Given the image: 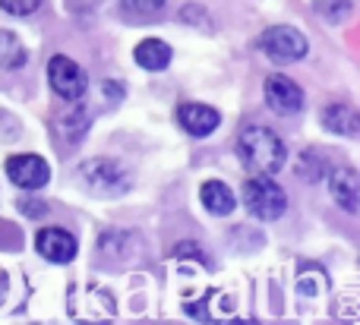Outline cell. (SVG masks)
Returning a JSON list of instances; mask_svg holds the SVG:
<instances>
[{
	"label": "cell",
	"mask_w": 360,
	"mask_h": 325,
	"mask_svg": "<svg viewBox=\"0 0 360 325\" xmlns=\"http://www.w3.org/2000/svg\"><path fill=\"white\" fill-rule=\"evenodd\" d=\"M243 206L250 208V215L259 221H275L285 215L288 199L285 190L272 180L269 174H256L243 183Z\"/></svg>",
	"instance_id": "2"
},
{
	"label": "cell",
	"mask_w": 360,
	"mask_h": 325,
	"mask_svg": "<svg viewBox=\"0 0 360 325\" xmlns=\"http://www.w3.org/2000/svg\"><path fill=\"white\" fill-rule=\"evenodd\" d=\"M329 190H332L335 202L345 208V212H357V208H360V180H357V174L351 168L332 171Z\"/></svg>",
	"instance_id": "10"
},
{
	"label": "cell",
	"mask_w": 360,
	"mask_h": 325,
	"mask_svg": "<svg viewBox=\"0 0 360 325\" xmlns=\"http://www.w3.org/2000/svg\"><path fill=\"white\" fill-rule=\"evenodd\" d=\"M48 82H51V88L67 101H79L82 95H86V86H89L82 67L63 54H57L48 60Z\"/></svg>",
	"instance_id": "4"
},
{
	"label": "cell",
	"mask_w": 360,
	"mask_h": 325,
	"mask_svg": "<svg viewBox=\"0 0 360 325\" xmlns=\"http://www.w3.org/2000/svg\"><path fill=\"white\" fill-rule=\"evenodd\" d=\"M237 155L250 174H278L285 168V142L269 126H243L237 136Z\"/></svg>",
	"instance_id": "1"
},
{
	"label": "cell",
	"mask_w": 360,
	"mask_h": 325,
	"mask_svg": "<svg viewBox=\"0 0 360 325\" xmlns=\"http://www.w3.org/2000/svg\"><path fill=\"white\" fill-rule=\"evenodd\" d=\"M6 177L19 190H38L48 183L51 168L41 155H13L6 158Z\"/></svg>",
	"instance_id": "6"
},
{
	"label": "cell",
	"mask_w": 360,
	"mask_h": 325,
	"mask_svg": "<svg viewBox=\"0 0 360 325\" xmlns=\"http://www.w3.org/2000/svg\"><path fill=\"white\" fill-rule=\"evenodd\" d=\"M82 180L89 183V187L95 190V193H127L130 190V177H127V171L120 168L117 161H108V158H95V161H86L79 168Z\"/></svg>",
	"instance_id": "5"
},
{
	"label": "cell",
	"mask_w": 360,
	"mask_h": 325,
	"mask_svg": "<svg viewBox=\"0 0 360 325\" xmlns=\"http://www.w3.org/2000/svg\"><path fill=\"white\" fill-rule=\"evenodd\" d=\"M35 250L41 253L48 263H57V265H67L76 259V250H79V244H76V237L70 231H63V227H41L35 237Z\"/></svg>",
	"instance_id": "7"
},
{
	"label": "cell",
	"mask_w": 360,
	"mask_h": 325,
	"mask_svg": "<svg viewBox=\"0 0 360 325\" xmlns=\"http://www.w3.org/2000/svg\"><path fill=\"white\" fill-rule=\"evenodd\" d=\"M133 57H136V63L143 69H165L171 63V48L165 41H158V38H146V41L136 44Z\"/></svg>",
	"instance_id": "12"
},
{
	"label": "cell",
	"mask_w": 360,
	"mask_h": 325,
	"mask_svg": "<svg viewBox=\"0 0 360 325\" xmlns=\"http://www.w3.org/2000/svg\"><path fill=\"white\" fill-rule=\"evenodd\" d=\"M4 294H6V275H0V300H4Z\"/></svg>",
	"instance_id": "17"
},
{
	"label": "cell",
	"mask_w": 360,
	"mask_h": 325,
	"mask_svg": "<svg viewBox=\"0 0 360 325\" xmlns=\"http://www.w3.org/2000/svg\"><path fill=\"white\" fill-rule=\"evenodd\" d=\"M323 124H326V130L342 133V136H354L360 130V117L351 105H329L323 111Z\"/></svg>",
	"instance_id": "11"
},
{
	"label": "cell",
	"mask_w": 360,
	"mask_h": 325,
	"mask_svg": "<svg viewBox=\"0 0 360 325\" xmlns=\"http://www.w3.org/2000/svg\"><path fill=\"white\" fill-rule=\"evenodd\" d=\"M25 63V48L13 32H0V69H19Z\"/></svg>",
	"instance_id": "14"
},
{
	"label": "cell",
	"mask_w": 360,
	"mask_h": 325,
	"mask_svg": "<svg viewBox=\"0 0 360 325\" xmlns=\"http://www.w3.org/2000/svg\"><path fill=\"white\" fill-rule=\"evenodd\" d=\"M124 10L133 13V16L149 19V16H155V13L165 10V0H124Z\"/></svg>",
	"instance_id": "15"
},
{
	"label": "cell",
	"mask_w": 360,
	"mask_h": 325,
	"mask_svg": "<svg viewBox=\"0 0 360 325\" xmlns=\"http://www.w3.org/2000/svg\"><path fill=\"white\" fill-rule=\"evenodd\" d=\"M199 196H202V206L209 208L212 215H231V212H234V206H237L231 187H224L221 180L202 183V193H199Z\"/></svg>",
	"instance_id": "13"
},
{
	"label": "cell",
	"mask_w": 360,
	"mask_h": 325,
	"mask_svg": "<svg viewBox=\"0 0 360 325\" xmlns=\"http://www.w3.org/2000/svg\"><path fill=\"white\" fill-rule=\"evenodd\" d=\"M177 120L180 126H184L190 136H209V133H215V126L221 124V117H218L215 107L209 105H196V101H186V105L177 107Z\"/></svg>",
	"instance_id": "9"
},
{
	"label": "cell",
	"mask_w": 360,
	"mask_h": 325,
	"mask_svg": "<svg viewBox=\"0 0 360 325\" xmlns=\"http://www.w3.org/2000/svg\"><path fill=\"white\" fill-rule=\"evenodd\" d=\"M0 6L6 13H13V16H29V13H35L41 6V0H0Z\"/></svg>",
	"instance_id": "16"
},
{
	"label": "cell",
	"mask_w": 360,
	"mask_h": 325,
	"mask_svg": "<svg viewBox=\"0 0 360 325\" xmlns=\"http://www.w3.org/2000/svg\"><path fill=\"white\" fill-rule=\"evenodd\" d=\"M266 105L275 114L288 117V114H297L304 107V88L297 86L288 76H269L266 79Z\"/></svg>",
	"instance_id": "8"
},
{
	"label": "cell",
	"mask_w": 360,
	"mask_h": 325,
	"mask_svg": "<svg viewBox=\"0 0 360 325\" xmlns=\"http://www.w3.org/2000/svg\"><path fill=\"white\" fill-rule=\"evenodd\" d=\"M259 48L269 60L275 63H294L300 57H307V38L300 35L294 25H272L259 35Z\"/></svg>",
	"instance_id": "3"
}]
</instances>
